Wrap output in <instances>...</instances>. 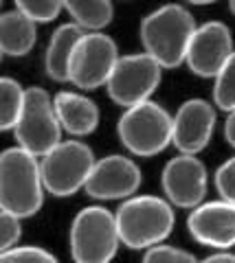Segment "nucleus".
I'll return each instance as SVG.
<instances>
[{"label": "nucleus", "instance_id": "f257e3e1", "mask_svg": "<svg viewBox=\"0 0 235 263\" xmlns=\"http://www.w3.org/2000/svg\"><path fill=\"white\" fill-rule=\"evenodd\" d=\"M193 13L185 5H163L141 20L139 37L143 53L160 68H176L185 64L189 42L196 31Z\"/></svg>", "mask_w": 235, "mask_h": 263}, {"label": "nucleus", "instance_id": "f03ea898", "mask_svg": "<svg viewBox=\"0 0 235 263\" xmlns=\"http://www.w3.org/2000/svg\"><path fill=\"white\" fill-rule=\"evenodd\" d=\"M44 204L40 160L20 147L0 152V211L22 219L33 217Z\"/></svg>", "mask_w": 235, "mask_h": 263}, {"label": "nucleus", "instance_id": "7ed1b4c3", "mask_svg": "<svg viewBox=\"0 0 235 263\" xmlns=\"http://www.w3.org/2000/svg\"><path fill=\"white\" fill-rule=\"evenodd\" d=\"M119 241L132 250L160 246L174 230V206L158 195H132L115 213Z\"/></svg>", "mask_w": 235, "mask_h": 263}, {"label": "nucleus", "instance_id": "20e7f679", "mask_svg": "<svg viewBox=\"0 0 235 263\" xmlns=\"http://www.w3.org/2000/svg\"><path fill=\"white\" fill-rule=\"evenodd\" d=\"M68 241L75 263H110L121 246L115 213L99 204L82 209L70 224Z\"/></svg>", "mask_w": 235, "mask_h": 263}, {"label": "nucleus", "instance_id": "39448f33", "mask_svg": "<svg viewBox=\"0 0 235 263\" xmlns=\"http://www.w3.org/2000/svg\"><path fill=\"white\" fill-rule=\"evenodd\" d=\"M117 134L130 154L152 158L172 143V114L156 101L139 103L121 114Z\"/></svg>", "mask_w": 235, "mask_h": 263}, {"label": "nucleus", "instance_id": "423d86ee", "mask_svg": "<svg viewBox=\"0 0 235 263\" xmlns=\"http://www.w3.org/2000/svg\"><path fill=\"white\" fill-rule=\"evenodd\" d=\"M18 147L40 160L62 143V127L53 108V97L40 86L24 88V105L13 127Z\"/></svg>", "mask_w": 235, "mask_h": 263}, {"label": "nucleus", "instance_id": "0eeeda50", "mask_svg": "<svg viewBox=\"0 0 235 263\" xmlns=\"http://www.w3.org/2000/svg\"><path fill=\"white\" fill-rule=\"evenodd\" d=\"M95 154L82 141H62L40 158V176L44 191L55 197L75 195L84 189L95 167Z\"/></svg>", "mask_w": 235, "mask_h": 263}, {"label": "nucleus", "instance_id": "6e6552de", "mask_svg": "<svg viewBox=\"0 0 235 263\" xmlns=\"http://www.w3.org/2000/svg\"><path fill=\"white\" fill-rule=\"evenodd\" d=\"M163 68L145 53L121 55L106 84L110 99L123 108H134L139 103L152 101V95L160 86Z\"/></svg>", "mask_w": 235, "mask_h": 263}, {"label": "nucleus", "instance_id": "1a4fd4ad", "mask_svg": "<svg viewBox=\"0 0 235 263\" xmlns=\"http://www.w3.org/2000/svg\"><path fill=\"white\" fill-rule=\"evenodd\" d=\"M117 42L106 33H84L68 66V81L82 90L106 86L119 62Z\"/></svg>", "mask_w": 235, "mask_h": 263}, {"label": "nucleus", "instance_id": "9d476101", "mask_svg": "<svg viewBox=\"0 0 235 263\" xmlns=\"http://www.w3.org/2000/svg\"><path fill=\"white\" fill-rule=\"evenodd\" d=\"M165 200L178 209H196L205 202L209 189L207 167L198 156L178 154L169 160L160 174Z\"/></svg>", "mask_w": 235, "mask_h": 263}, {"label": "nucleus", "instance_id": "9b49d317", "mask_svg": "<svg viewBox=\"0 0 235 263\" xmlns=\"http://www.w3.org/2000/svg\"><path fill=\"white\" fill-rule=\"evenodd\" d=\"M141 167L132 158L121 154L103 156L95 160V167L88 176L84 191L99 202H112V200H128L132 197L141 186Z\"/></svg>", "mask_w": 235, "mask_h": 263}, {"label": "nucleus", "instance_id": "f8f14e48", "mask_svg": "<svg viewBox=\"0 0 235 263\" xmlns=\"http://www.w3.org/2000/svg\"><path fill=\"white\" fill-rule=\"evenodd\" d=\"M233 35L231 29L220 20H209L193 31L185 64L193 75L202 79H215L226 60L233 55Z\"/></svg>", "mask_w": 235, "mask_h": 263}, {"label": "nucleus", "instance_id": "ddd939ff", "mask_svg": "<svg viewBox=\"0 0 235 263\" xmlns=\"http://www.w3.org/2000/svg\"><path fill=\"white\" fill-rule=\"evenodd\" d=\"M215 108L205 99H187L172 117V145L180 154L198 156L211 143Z\"/></svg>", "mask_w": 235, "mask_h": 263}, {"label": "nucleus", "instance_id": "4468645a", "mask_svg": "<svg viewBox=\"0 0 235 263\" xmlns=\"http://www.w3.org/2000/svg\"><path fill=\"white\" fill-rule=\"evenodd\" d=\"M187 230L198 243L224 252L235 246V204L224 200L202 202L189 213Z\"/></svg>", "mask_w": 235, "mask_h": 263}, {"label": "nucleus", "instance_id": "2eb2a0df", "mask_svg": "<svg viewBox=\"0 0 235 263\" xmlns=\"http://www.w3.org/2000/svg\"><path fill=\"white\" fill-rule=\"evenodd\" d=\"M53 108L60 127L70 136H88L99 127V108L91 97L64 90L53 97Z\"/></svg>", "mask_w": 235, "mask_h": 263}, {"label": "nucleus", "instance_id": "dca6fc26", "mask_svg": "<svg viewBox=\"0 0 235 263\" xmlns=\"http://www.w3.org/2000/svg\"><path fill=\"white\" fill-rule=\"evenodd\" d=\"M84 31L75 27L73 22H66L53 31L51 40H48L46 53H44V70L58 84L68 81V66H70V57L75 53L77 42L82 40Z\"/></svg>", "mask_w": 235, "mask_h": 263}, {"label": "nucleus", "instance_id": "f3484780", "mask_svg": "<svg viewBox=\"0 0 235 263\" xmlns=\"http://www.w3.org/2000/svg\"><path fill=\"white\" fill-rule=\"evenodd\" d=\"M38 40V27L18 9L0 13V55L24 57Z\"/></svg>", "mask_w": 235, "mask_h": 263}, {"label": "nucleus", "instance_id": "a211bd4d", "mask_svg": "<svg viewBox=\"0 0 235 263\" xmlns=\"http://www.w3.org/2000/svg\"><path fill=\"white\" fill-rule=\"evenodd\" d=\"M64 9L84 33H103L115 18V5L108 0H66Z\"/></svg>", "mask_w": 235, "mask_h": 263}, {"label": "nucleus", "instance_id": "6ab92c4d", "mask_svg": "<svg viewBox=\"0 0 235 263\" xmlns=\"http://www.w3.org/2000/svg\"><path fill=\"white\" fill-rule=\"evenodd\" d=\"M24 105V88L11 77H0V132L15 127Z\"/></svg>", "mask_w": 235, "mask_h": 263}, {"label": "nucleus", "instance_id": "aec40b11", "mask_svg": "<svg viewBox=\"0 0 235 263\" xmlns=\"http://www.w3.org/2000/svg\"><path fill=\"white\" fill-rule=\"evenodd\" d=\"M213 103L224 112L235 110V51L213 79Z\"/></svg>", "mask_w": 235, "mask_h": 263}, {"label": "nucleus", "instance_id": "412c9836", "mask_svg": "<svg viewBox=\"0 0 235 263\" xmlns=\"http://www.w3.org/2000/svg\"><path fill=\"white\" fill-rule=\"evenodd\" d=\"M15 9L38 27L42 22H53L58 18L64 11V3L60 0H18Z\"/></svg>", "mask_w": 235, "mask_h": 263}, {"label": "nucleus", "instance_id": "4be33fe9", "mask_svg": "<svg viewBox=\"0 0 235 263\" xmlns=\"http://www.w3.org/2000/svg\"><path fill=\"white\" fill-rule=\"evenodd\" d=\"M0 263H58V259L38 246H15L0 254Z\"/></svg>", "mask_w": 235, "mask_h": 263}, {"label": "nucleus", "instance_id": "5701e85b", "mask_svg": "<svg viewBox=\"0 0 235 263\" xmlns=\"http://www.w3.org/2000/svg\"><path fill=\"white\" fill-rule=\"evenodd\" d=\"M141 263H198V259L183 248L160 243V246H154V248L145 250Z\"/></svg>", "mask_w": 235, "mask_h": 263}, {"label": "nucleus", "instance_id": "b1692460", "mask_svg": "<svg viewBox=\"0 0 235 263\" xmlns=\"http://www.w3.org/2000/svg\"><path fill=\"white\" fill-rule=\"evenodd\" d=\"M215 189L220 193V200L235 204V156L224 160L215 171Z\"/></svg>", "mask_w": 235, "mask_h": 263}, {"label": "nucleus", "instance_id": "393cba45", "mask_svg": "<svg viewBox=\"0 0 235 263\" xmlns=\"http://www.w3.org/2000/svg\"><path fill=\"white\" fill-rule=\"evenodd\" d=\"M22 235V224L18 217L9 215V213L0 211V254H5L7 250L15 248Z\"/></svg>", "mask_w": 235, "mask_h": 263}, {"label": "nucleus", "instance_id": "a878e982", "mask_svg": "<svg viewBox=\"0 0 235 263\" xmlns=\"http://www.w3.org/2000/svg\"><path fill=\"white\" fill-rule=\"evenodd\" d=\"M224 138H226V143H229L233 149H235V110L229 112V117H226V123H224Z\"/></svg>", "mask_w": 235, "mask_h": 263}, {"label": "nucleus", "instance_id": "bb28decb", "mask_svg": "<svg viewBox=\"0 0 235 263\" xmlns=\"http://www.w3.org/2000/svg\"><path fill=\"white\" fill-rule=\"evenodd\" d=\"M198 263H235V254L231 252H215V254H209L207 259H202Z\"/></svg>", "mask_w": 235, "mask_h": 263}, {"label": "nucleus", "instance_id": "cd10ccee", "mask_svg": "<svg viewBox=\"0 0 235 263\" xmlns=\"http://www.w3.org/2000/svg\"><path fill=\"white\" fill-rule=\"evenodd\" d=\"M229 9H231V13L235 15V0H233V3H229Z\"/></svg>", "mask_w": 235, "mask_h": 263}, {"label": "nucleus", "instance_id": "c85d7f7f", "mask_svg": "<svg viewBox=\"0 0 235 263\" xmlns=\"http://www.w3.org/2000/svg\"><path fill=\"white\" fill-rule=\"evenodd\" d=\"M0 9H3V3H0Z\"/></svg>", "mask_w": 235, "mask_h": 263}, {"label": "nucleus", "instance_id": "c756f323", "mask_svg": "<svg viewBox=\"0 0 235 263\" xmlns=\"http://www.w3.org/2000/svg\"><path fill=\"white\" fill-rule=\"evenodd\" d=\"M0 57H3V55H0Z\"/></svg>", "mask_w": 235, "mask_h": 263}]
</instances>
